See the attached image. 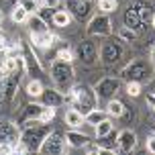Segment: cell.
Segmentation results:
<instances>
[{"label": "cell", "instance_id": "30", "mask_svg": "<svg viewBox=\"0 0 155 155\" xmlns=\"http://www.w3.org/2000/svg\"><path fill=\"white\" fill-rule=\"evenodd\" d=\"M18 4H21L29 15L39 12V8H41V2H39V0H18Z\"/></svg>", "mask_w": 155, "mask_h": 155}, {"label": "cell", "instance_id": "25", "mask_svg": "<svg viewBox=\"0 0 155 155\" xmlns=\"http://www.w3.org/2000/svg\"><path fill=\"white\" fill-rule=\"evenodd\" d=\"M41 110H43V104H39V102H33V104H29V106L25 108L23 118H25V120H39V114H41Z\"/></svg>", "mask_w": 155, "mask_h": 155}, {"label": "cell", "instance_id": "20", "mask_svg": "<svg viewBox=\"0 0 155 155\" xmlns=\"http://www.w3.org/2000/svg\"><path fill=\"white\" fill-rule=\"evenodd\" d=\"M114 131V123H112V118L106 116L104 120H100L98 124H94V137L96 139H100V137H106L108 133Z\"/></svg>", "mask_w": 155, "mask_h": 155}, {"label": "cell", "instance_id": "7", "mask_svg": "<svg viewBox=\"0 0 155 155\" xmlns=\"http://www.w3.org/2000/svg\"><path fill=\"white\" fill-rule=\"evenodd\" d=\"M18 141H21V129H18V124L10 123V120L0 123V143L16 145Z\"/></svg>", "mask_w": 155, "mask_h": 155}, {"label": "cell", "instance_id": "4", "mask_svg": "<svg viewBox=\"0 0 155 155\" xmlns=\"http://www.w3.org/2000/svg\"><path fill=\"white\" fill-rule=\"evenodd\" d=\"M86 33L90 37H108L112 35V21H110L108 15L104 12H98L90 18V23L86 25Z\"/></svg>", "mask_w": 155, "mask_h": 155}, {"label": "cell", "instance_id": "14", "mask_svg": "<svg viewBox=\"0 0 155 155\" xmlns=\"http://www.w3.org/2000/svg\"><path fill=\"white\" fill-rule=\"evenodd\" d=\"M124 74H129L133 82H141L143 78H149L151 70H149V65H147V63L137 61V63H131V65H129V68L124 70Z\"/></svg>", "mask_w": 155, "mask_h": 155}, {"label": "cell", "instance_id": "12", "mask_svg": "<svg viewBox=\"0 0 155 155\" xmlns=\"http://www.w3.org/2000/svg\"><path fill=\"white\" fill-rule=\"evenodd\" d=\"M124 27H129L133 31H141V27H143V18H141V10H139V2L137 4H133L129 6V10L124 12Z\"/></svg>", "mask_w": 155, "mask_h": 155}, {"label": "cell", "instance_id": "17", "mask_svg": "<svg viewBox=\"0 0 155 155\" xmlns=\"http://www.w3.org/2000/svg\"><path fill=\"white\" fill-rule=\"evenodd\" d=\"M25 25H29V31L31 33H41V31H47V29H49V27H47V21L39 15V12L29 15V18H27Z\"/></svg>", "mask_w": 155, "mask_h": 155}, {"label": "cell", "instance_id": "23", "mask_svg": "<svg viewBox=\"0 0 155 155\" xmlns=\"http://www.w3.org/2000/svg\"><path fill=\"white\" fill-rule=\"evenodd\" d=\"M25 90H27V94H29L31 98H41V94H43L45 88H43V82H41V80L33 78V80L27 82V88H25Z\"/></svg>", "mask_w": 155, "mask_h": 155}, {"label": "cell", "instance_id": "39", "mask_svg": "<svg viewBox=\"0 0 155 155\" xmlns=\"http://www.w3.org/2000/svg\"><path fill=\"white\" fill-rule=\"evenodd\" d=\"M153 112H155V106H153Z\"/></svg>", "mask_w": 155, "mask_h": 155}, {"label": "cell", "instance_id": "21", "mask_svg": "<svg viewBox=\"0 0 155 155\" xmlns=\"http://www.w3.org/2000/svg\"><path fill=\"white\" fill-rule=\"evenodd\" d=\"M106 114L110 116V118H118V116L124 114V104L120 100H114V98H110L108 102H106Z\"/></svg>", "mask_w": 155, "mask_h": 155}, {"label": "cell", "instance_id": "6", "mask_svg": "<svg viewBox=\"0 0 155 155\" xmlns=\"http://www.w3.org/2000/svg\"><path fill=\"white\" fill-rule=\"evenodd\" d=\"M118 88H120V80H116V78H104V80H100L98 84L94 86V90L98 94V100H100V98L110 100V98L118 92Z\"/></svg>", "mask_w": 155, "mask_h": 155}, {"label": "cell", "instance_id": "26", "mask_svg": "<svg viewBox=\"0 0 155 155\" xmlns=\"http://www.w3.org/2000/svg\"><path fill=\"white\" fill-rule=\"evenodd\" d=\"M96 6H98V12H104V15H112L118 8V0H96Z\"/></svg>", "mask_w": 155, "mask_h": 155}, {"label": "cell", "instance_id": "3", "mask_svg": "<svg viewBox=\"0 0 155 155\" xmlns=\"http://www.w3.org/2000/svg\"><path fill=\"white\" fill-rule=\"evenodd\" d=\"M31 123L33 124L27 131L21 133V143H23L29 151H37L39 145H41V141L45 139V135L49 133V127H47L45 123H39V120H31Z\"/></svg>", "mask_w": 155, "mask_h": 155}, {"label": "cell", "instance_id": "18", "mask_svg": "<svg viewBox=\"0 0 155 155\" xmlns=\"http://www.w3.org/2000/svg\"><path fill=\"white\" fill-rule=\"evenodd\" d=\"M51 23L55 27H59V29H65V27H70L71 25V12L65 8V10H55L53 15H51Z\"/></svg>", "mask_w": 155, "mask_h": 155}, {"label": "cell", "instance_id": "11", "mask_svg": "<svg viewBox=\"0 0 155 155\" xmlns=\"http://www.w3.org/2000/svg\"><path fill=\"white\" fill-rule=\"evenodd\" d=\"M55 41H59V39L55 37L53 33L49 31H41V33H31V45L33 47H37V49H49V47H53Z\"/></svg>", "mask_w": 155, "mask_h": 155}, {"label": "cell", "instance_id": "9", "mask_svg": "<svg viewBox=\"0 0 155 155\" xmlns=\"http://www.w3.org/2000/svg\"><path fill=\"white\" fill-rule=\"evenodd\" d=\"M116 145H118V149L124 151V153L135 151V147H137V135H135V131L123 129V131L116 135Z\"/></svg>", "mask_w": 155, "mask_h": 155}, {"label": "cell", "instance_id": "28", "mask_svg": "<svg viewBox=\"0 0 155 155\" xmlns=\"http://www.w3.org/2000/svg\"><path fill=\"white\" fill-rule=\"evenodd\" d=\"M53 118H55V106H45V104H43V110H41V114H39V123L49 124Z\"/></svg>", "mask_w": 155, "mask_h": 155}, {"label": "cell", "instance_id": "32", "mask_svg": "<svg viewBox=\"0 0 155 155\" xmlns=\"http://www.w3.org/2000/svg\"><path fill=\"white\" fill-rule=\"evenodd\" d=\"M127 94L133 96V98L139 96L141 94V82H133V80H129V82H127Z\"/></svg>", "mask_w": 155, "mask_h": 155}, {"label": "cell", "instance_id": "19", "mask_svg": "<svg viewBox=\"0 0 155 155\" xmlns=\"http://www.w3.org/2000/svg\"><path fill=\"white\" fill-rule=\"evenodd\" d=\"M68 2H70V12L76 15L78 18L86 16L90 10V0H68Z\"/></svg>", "mask_w": 155, "mask_h": 155}, {"label": "cell", "instance_id": "33", "mask_svg": "<svg viewBox=\"0 0 155 155\" xmlns=\"http://www.w3.org/2000/svg\"><path fill=\"white\" fill-rule=\"evenodd\" d=\"M41 6L43 8H57L59 6V0H41Z\"/></svg>", "mask_w": 155, "mask_h": 155}, {"label": "cell", "instance_id": "38", "mask_svg": "<svg viewBox=\"0 0 155 155\" xmlns=\"http://www.w3.org/2000/svg\"><path fill=\"white\" fill-rule=\"evenodd\" d=\"M151 57H153V61H155V45H153V49H151Z\"/></svg>", "mask_w": 155, "mask_h": 155}, {"label": "cell", "instance_id": "36", "mask_svg": "<svg viewBox=\"0 0 155 155\" xmlns=\"http://www.w3.org/2000/svg\"><path fill=\"white\" fill-rule=\"evenodd\" d=\"M2 21H4V15H2V8H0V25H2Z\"/></svg>", "mask_w": 155, "mask_h": 155}, {"label": "cell", "instance_id": "15", "mask_svg": "<svg viewBox=\"0 0 155 155\" xmlns=\"http://www.w3.org/2000/svg\"><path fill=\"white\" fill-rule=\"evenodd\" d=\"M120 55H123V49H120V47H114V43H106V45H102V49H100V57H102V61H106V63L118 61Z\"/></svg>", "mask_w": 155, "mask_h": 155}, {"label": "cell", "instance_id": "29", "mask_svg": "<svg viewBox=\"0 0 155 155\" xmlns=\"http://www.w3.org/2000/svg\"><path fill=\"white\" fill-rule=\"evenodd\" d=\"M55 59L71 63L74 59H76V55H74V51H71L70 47H61V49H57V53H55Z\"/></svg>", "mask_w": 155, "mask_h": 155}, {"label": "cell", "instance_id": "13", "mask_svg": "<svg viewBox=\"0 0 155 155\" xmlns=\"http://www.w3.org/2000/svg\"><path fill=\"white\" fill-rule=\"evenodd\" d=\"M41 104H45V106H61V104H65V96H63V92H59L57 88H51V90H43V94H41Z\"/></svg>", "mask_w": 155, "mask_h": 155}, {"label": "cell", "instance_id": "5", "mask_svg": "<svg viewBox=\"0 0 155 155\" xmlns=\"http://www.w3.org/2000/svg\"><path fill=\"white\" fill-rule=\"evenodd\" d=\"M65 139H63L59 133H47L45 139L41 141V145H39V153H49V155H57V153H65Z\"/></svg>", "mask_w": 155, "mask_h": 155}, {"label": "cell", "instance_id": "1", "mask_svg": "<svg viewBox=\"0 0 155 155\" xmlns=\"http://www.w3.org/2000/svg\"><path fill=\"white\" fill-rule=\"evenodd\" d=\"M63 96H65V102L76 110H80L82 114L90 112L92 108H98V94L88 84H74L71 90H68Z\"/></svg>", "mask_w": 155, "mask_h": 155}, {"label": "cell", "instance_id": "37", "mask_svg": "<svg viewBox=\"0 0 155 155\" xmlns=\"http://www.w3.org/2000/svg\"><path fill=\"white\" fill-rule=\"evenodd\" d=\"M151 25H153V29H155V12H153V16H151Z\"/></svg>", "mask_w": 155, "mask_h": 155}, {"label": "cell", "instance_id": "35", "mask_svg": "<svg viewBox=\"0 0 155 155\" xmlns=\"http://www.w3.org/2000/svg\"><path fill=\"white\" fill-rule=\"evenodd\" d=\"M147 100H149V104H151V106H155V94H153V96H147Z\"/></svg>", "mask_w": 155, "mask_h": 155}, {"label": "cell", "instance_id": "24", "mask_svg": "<svg viewBox=\"0 0 155 155\" xmlns=\"http://www.w3.org/2000/svg\"><path fill=\"white\" fill-rule=\"evenodd\" d=\"M80 55H82V59L86 63H92L96 57H98V49L92 45V43H84V45H80Z\"/></svg>", "mask_w": 155, "mask_h": 155}, {"label": "cell", "instance_id": "8", "mask_svg": "<svg viewBox=\"0 0 155 155\" xmlns=\"http://www.w3.org/2000/svg\"><path fill=\"white\" fill-rule=\"evenodd\" d=\"M65 145L68 149H84L88 143H90V137L84 135V133L80 131V129H70V131L65 133Z\"/></svg>", "mask_w": 155, "mask_h": 155}, {"label": "cell", "instance_id": "31", "mask_svg": "<svg viewBox=\"0 0 155 155\" xmlns=\"http://www.w3.org/2000/svg\"><path fill=\"white\" fill-rule=\"evenodd\" d=\"M118 37L123 39V41H137V31H133V29H129V27H120L118 29Z\"/></svg>", "mask_w": 155, "mask_h": 155}, {"label": "cell", "instance_id": "16", "mask_svg": "<svg viewBox=\"0 0 155 155\" xmlns=\"http://www.w3.org/2000/svg\"><path fill=\"white\" fill-rule=\"evenodd\" d=\"M63 123L68 124L70 129H82V124H84V114H82L80 110H76L74 106H70V108L65 110V114H63Z\"/></svg>", "mask_w": 155, "mask_h": 155}, {"label": "cell", "instance_id": "10", "mask_svg": "<svg viewBox=\"0 0 155 155\" xmlns=\"http://www.w3.org/2000/svg\"><path fill=\"white\" fill-rule=\"evenodd\" d=\"M21 57H23L25 71H27V74H31V76H35V74H41V70H43V68H41V63H39V57L33 53V51H31L27 45H23Z\"/></svg>", "mask_w": 155, "mask_h": 155}, {"label": "cell", "instance_id": "27", "mask_svg": "<svg viewBox=\"0 0 155 155\" xmlns=\"http://www.w3.org/2000/svg\"><path fill=\"white\" fill-rule=\"evenodd\" d=\"M10 18H12V23H15V25H25V23H27V18H29V12H27L21 4H16V6L12 8V12H10Z\"/></svg>", "mask_w": 155, "mask_h": 155}, {"label": "cell", "instance_id": "34", "mask_svg": "<svg viewBox=\"0 0 155 155\" xmlns=\"http://www.w3.org/2000/svg\"><path fill=\"white\" fill-rule=\"evenodd\" d=\"M147 151H149V153H153V155H155V135L147 139Z\"/></svg>", "mask_w": 155, "mask_h": 155}, {"label": "cell", "instance_id": "22", "mask_svg": "<svg viewBox=\"0 0 155 155\" xmlns=\"http://www.w3.org/2000/svg\"><path fill=\"white\" fill-rule=\"evenodd\" d=\"M106 110H98V108H92L90 112H86L84 114V124H90V127H94V124H98L100 120H104L106 118Z\"/></svg>", "mask_w": 155, "mask_h": 155}, {"label": "cell", "instance_id": "2", "mask_svg": "<svg viewBox=\"0 0 155 155\" xmlns=\"http://www.w3.org/2000/svg\"><path fill=\"white\" fill-rule=\"evenodd\" d=\"M49 70H51V80H53L55 88H57L59 92L65 94L68 90H71V86H74V70H71V63L55 59V61H51Z\"/></svg>", "mask_w": 155, "mask_h": 155}]
</instances>
